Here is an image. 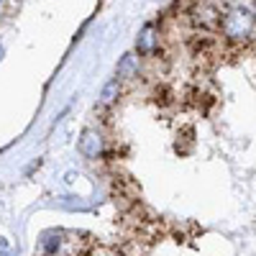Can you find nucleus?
I'll use <instances>...</instances> for the list:
<instances>
[{
	"label": "nucleus",
	"mask_w": 256,
	"mask_h": 256,
	"mask_svg": "<svg viewBox=\"0 0 256 256\" xmlns=\"http://www.w3.org/2000/svg\"><path fill=\"white\" fill-rule=\"evenodd\" d=\"M220 31H223V38L233 49L256 46V16L248 8H241V6L226 8L223 20H220Z\"/></svg>",
	"instance_id": "nucleus-1"
},
{
	"label": "nucleus",
	"mask_w": 256,
	"mask_h": 256,
	"mask_svg": "<svg viewBox=\"0 0 256 256\" xmlns=\"http://www.w3.org/2000/svg\"><path fill=\"white\" fill-rule=\"evenodd\" d=\"M136 49L141 56H159L162 54V46H159V34H156V26L154 24H146L138 41H136Z\"/></svg>",
	"instance_id": "nucleus-2"
},
{
	"label": "nucleus",
	"mask_w": 256,
	"mask_h": 256,
	"mask_svg": "<svg viewBox=\"0 0 256 256\" xmlns=\"http://www.w3.org/2000/svg\"><path fill=\"white\" fill-rule=\"evenodd\" d=\"M80 152L88 156V159H100L102 156V152H105V144H102V136L98 134V131H92V128H88V131L82 134V138H80Z\"/></svg>",
	"instance_id": "nucleus-3"
},
{
	"label": "nucleus",
	"mask_w": 256,
	"mask_h": 256,
	"mask_svg": "<svg viewBox=\"0 0 256 256\" xmlns=\"http://www.w3.org/2000/svg\"><path fill=\"white\" fill-rule=\"evenodd\" d=\"M118 95H120V80L116 77V80H110V82L102 88V92H100V108H108V105H113V102L118 100Z\"/></svg>",
	"instance_id": "nucleus-4"
},
{
	"label": "nucleus",
	"mask_w": 256,
	"mask_h": 256,
	"mask_svg": "<svg viewBox=\"0 0 256 256\" xmlns=\"http://www.w3.org/2000/svg\"><path fill=\"white\" fill-rule=\"evenodd\" d=\"M152 95H154V102L159 105V108H169V105H174V98H177L169 84H156Z\"/></svg>",
	"instance_id": "nucleus-5"
},
{
	"label": "nucleus",
	"mask_w": 256,
	"mask_h": 256,
	"mask_svg": "<svg viewBox=\"0 0 256 256\" xmlns=\"http://www.w3.org/2000/svg\"><path fill=\"white\" fill-rule=\"evenodd\" d=\"M128 77H136V64H134V56L126 54L120 67H118V80H128Z\"/></svg>",
	"instance_id": "nucleus-6"
},
{
	"label": "nucleus",
	"mask_w": 256,
	"mask_h": 256,
	"mask_svg": "<svg viewBox=\"0 0 256 256\" xmlns=\"http://www.w3.org/2000/svg\"><path fill=\"white\" fill-rule=\"evenodd\" d=\"M0 256H13V251H10V246H8L6 238H0Z\"/></svg>",
	"instance_id": "nucleus-7"
},
{
	"label": "nucleus",
	"mask_w": 256,
	"mask_h": 256,
	"mask_svg": "<svg viewBox=\"0 0 256 256\" xmlns=\"http://www.w3.org/2000/svg\"><path fill=\"white\" fill-rule=\"evenodd\" d=\"M0 54H3V49H0Z\"/></svg>",
	"instance_id": "nucleus-8"
}]
</instances>
